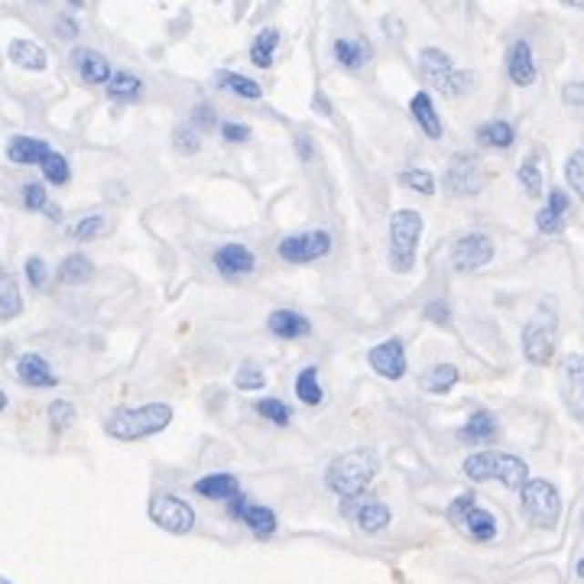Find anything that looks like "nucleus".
Listing matches in <instances>:
<instances>
[{
  "label": "nucleus",
  "instance_id": "obj_6",
  "mask_svg": "<svg viewBox=\"0 0 584 584\" xmlns=\"http://www.w3.org/2000/svg\"><path fill=\"white\" fill-rule=\"evenodd\" d=\"M419 68L422 75H425V82L432 85V88H438L445 97H461L471 91L474 85V75L465 72V68H455V62H451L448 52L435 49V46H429V49L419 52Z\"/></svg>",
  "mask_w": 584,
  "mask_h": 584
},
{
  "label": "nucleus",
  "instance_id": "obj_57",
  "mask_svg": "<svg viewBox=\"0 0 584 584\" xmlns=\"http://www.w3.org/2000/svg\"><path fill=\"white\" fill-rule=\"evenodd\" d=\"M315 111H322V114H325V118H328V114H332V104L325 101V95H322V91H318V95H315Z\"/></svg>",
  "mask_w": 584,
  "mask_h": 584
},
{
  "label": "nucleus",
  "instance_id": "obj_24",
  "mask_svg": "<svg viewBox=\"0 0 584 584\" xmlns=\"http://www.w3.org/2000/svg\"><path fill=\"white\" fill-rule=\"evenodd\" d=\"M49 153V143L39 140V137H14L7 143V159L16 166H43V159Z\"/></svg>",
  "mask_w": 584,
  "mask_h": 584
},
{
  "label": "nucleus",
  "instance_id": "obj_31",
  "mask_svg": "<svg viewBox=\"0 0 584 584\" xmlns=\"http://www.w3.org/2000/svg\"><path fill=\"white\" fill-rule=\"evenodd\" d=\"M23 312V296L16 286V276L7 267H0V322H14Z\"/></svg>",
  "mask_w": 584,
  "mask_h": 584
},
{
  "label": "nucleus",
  "instance_id": "obj_11",
  "mask_svg": "<svg viewBox=\"0 0 584 584\" xmlns=\"http://www.w3.org/2000/svg\"><path fill=\"white\" fill-rule=\"evenodd\" d=\"M484 189V169L481 159L471 153H458L445 169V192L455 199H471Z\"/></svg>",
  "mask_w": 584,
  "mask_h": 584
},
{
  "label": "nucleus",
  "instance_id": "obj_17",
  "mask_svg": "<svg viewBox=\"0 0 584 584\" xmlns=\"http://www.w3.org/2000/svg\"><path fill=\"white\" fill-rule=\"evenodd\" d=\"M16 380L23 386H30V390H52V386H59V377H56L52 364L43 354H36V351H30V354H23L16 361Z\"/></svg>",
  "mask_w": 584,
  "mask_h": 584
},
{
  "label": "nucleus",
  "instance_id": "obj_37",
  "mask_svg": "<svg viewBox=\"0 0 584 584\" xmlns=\"http://www.w3.org/2000/svg\"><path fill=\"white\" fill-rule=\"evenodd\" d=\"M140 91H143V82L130 72H114L111 82H108V95H111L114 101H134V97H140Z\"/></svg>",
  "mask_w": 584,
  "mask_h": 584
},
{
  "label": "nucleus",
  "instance_id": "obj_20",
  "mask_svg": "<svg viewBox=\"0 0 584 584\" xmlns=\"http://www.w3.org/2000/svg\"><path fill=\"white\" fill-rule=\"evenodd\" d=\"M72 68L85 85H108L111 82V62L104 59L95 49H75L72 52Z\"/></svg>",
  "mask_w": 584,
  "mask_h": 584
},
{
  "label": "nucleus",
  "instance_id": "obj_40",
  "mask_svg": "<svg viewBox=\"0 0 584 584\" xmlns=\"http://www.w3.org/2000/svg\"><path fill=\"white\" fill-rule=\"evenodd\" d=\"M39 169H43V179H46L49 185H66L68 179H72V169H68V159H66L62 153H56V149H52V153L46 156Z\"/></svg>",
  "mask_w": 584,
  "mask_h": 584
},
{
  "label": "nucleus",
  "instance_id": "obj_58",
  "mask_svg": "<svg viewBox=\"0 0 584 584\" xmlns=\"http://www.w3.org/2000/svg\"><path fill=\"white\" fill-rule=\"evenodd\" d=\"M575 575L584 581V555H581V558H578V562H575Z\"/></svg>",
  "mask_w": 584,
  "mask_h": 584
},
{
  "label": "nucleus",
  "instance_id": "obj_7",
  "mask_svg": "<svg viewBox=\"0 0 584 584\" xmlns=\"http://www.w3.org/2000/svg\"><path fill=\"white\" fill-rule=\"evenodd\" d=\"M334 247V237L332 231L325 228H312V231H299V234H289L282 237L276 244V257L289 267H305V263H318L325 260Z\"/></svg>",
  "mask_w": 584,
  "mask_h": 584
},
{
  "label": "nucleus",
  "instance_id": "obj_23",
  "mask_svg": "<svg viewBox=\"0 0 584 584\" xmlns=\"http://www.w3.org/2000/svg\"><path fill=\"white\" fill-rule=\"evenodd\" d=\"M494 481H500L507 490H523L526 481H529V465H526L519 455H510V451H497V465H494Z\"/></svg>",
  "mask_w": 584,
  "mask_h": 584
},
{
  "label": "nucleus",
  "instance_id": "obj_36",
  "mask_svg": "<svg viewBox=\"0 0 584 584\" xmlns=\"http://www.w3.org/2000/svg\"><path fill=\"white\" fill-rule=\"evenodd\" d=\"M276 46H280V30H263L257 39H253V46H251V62L257 68H270L273 66V52H276Z\"/></svg>",
  "mask_w": 584,
  "mask_h": 584
},
{
  "label": "nucleus",
  "instance_id": "obj_3",
  "mask_svg": "<svg viewBox=\"0 0 584 584\" xmlns=\"http://www.w3.org/2000/svg\"><path fill=\"white\" fill-rule=\"evenodd\" d=\"M425 231V221L415 208H396L386 224V260L393 273H413L415 257H419V237Z\"/></svg>",
  "mask_w": 584,
  "mask_h": 584
},
{
  "label": "nucleus",
  "instance_id": "obj_34",
  "mask_svg": "<svg viewBox=\"0 0 584 584\" xmlns=\"http://www.w3.org/2000/svg\"><path fill=\"white\" fill-rule=\"evenodd\" d=\"M218 85H221L224 91H231V95L244 97V101H260L263 97V88H260L253 78H247V75H237V72H218L215 78Z\"/></svg>",
  "mask_w": 584,
  "mask_h": 584
},
{
  "label": "nucleus",
  "instance_id": "obj_22",
  "mask_svg": "<svg viewBox=\"0 0 584 584\" xmlns=\"http://www.w3.org/2000/svg\"><path fill=\"white\" fill-rule=\"evenodd\" d=\"M192 490L201 497V500L228 503L231 497L241 494V481H237V474H231V471H215V474H205V477H199V481L192 484Z\"/></svg>",
  "mask_w": 584,
  "mask_h": 584
},
{
  "label": "nucleus",
  "instance_id": "obj_9",
  "mask_svg": "<svg viewBox=\"0 0 584 584\" xmlns=\"http://www.w3.org/2000/svg\"><path fill=\"white\" fill-rule=\"evenodd\" d=\"M224 507H228V517L234 519V523H241V526L251 529L253 539L267 542V539H273L276 529H280V517H276L270 507H263V503H253L244 490H241L237 497H231Z\"/></svg>",
  "mask_w": 584,
  "mask_h": 584
},
{
  "label": "nucleus",
  "instance_id": "obj_54",
  "mask_svg": "<svg viewBox=\"0 0 584 584\" xmlns=\"http://www.w3.org/2000/svg\"><path fill=\"white\" fill-rule=\"evenodd\" d=\"M56 33H59L62 39H72V36H78V26H75V20H68V16H59Z\"/></svg>",
  "mask_w": 584,
  "mask_h": 584
},
{
  "label": "nucleus",
  "instance_id": "obj_32",
  "mask_svg": "<svg viewBox=\"0 0 584 584\" xmlns=\"http://www.w3.org/2000/svg\"><path fill=\"white\" fill-rule=\"evenodd\" d=\"M494 465H497V451L494 448H481L467 455L465 465H461V474H465L471 484H487L494 481Z\"/></svg>",
  "mask_w": 584,
  "mask_h": 584
},
{
  "label": "nucleus",
  "instance_id": "obj_27",
  "mask_svg": "<svg viewBox=\"0 0 584 584\" xmlns=\"http://www.w3.org/2000/svg\"><path fill=\"white\" fill-rule=\"evenodd\" d=\"M10 62L20 68H26V72H43L46 66H49V56H46V49L39 43H33V39H14L7 49Z\"/></svg>",
  "mask_w": 584,
  "mask_h": 584
},
{
  "label": "nucleus",
  "instance_id": "obj_49",
  "mask_svg": "<svg viewBox=\"0 0 584 584\" xmlns=\"http://www.w3.org/2000/svg\"><path fill=\"white\" fill-rule=\"evenodd\" d=\"M422 318H429L432 325H448L451 322V305L445 299H432L425 309H422Z\"/></svg>",
  "mask_w": 584,
  "mask_h": 584
},
{
  "label": "nucleus",
  "instance_id": "obj_35",
  "mask_svg": "<svg viewBox=\"0 0 584 584\" xmlns=\"http://www.w3.org/2000/svg\"><path fill=\"white\" fill-rule=\"evenodd\" d=\"M253 413H257L260 419H267L270 425H276V429H286L289 422H292V409L282 400H276V396H260V400L253 403Z\"/></svg>",
  "mask_w": 584,
  "mask_h": 584
},
{
  "label": "nucleus",
  "instance_id": "obj_39",
  "mask_svg": "<svg viewBox=\"0 0 584 584\" xmlns=\"http://www.w3.org/2000/svg\"><path fill=\"white\" fill-rule=\"evenodd\" d=\"M400 182L415 195H435V176H432L429 169H422V166H409V169H403Z\"/></svg>",
  "mask_w": 584,
  "mask_h": 584
},
{
  "label": "nucleus",
  "instance_id": "obj_56",
  "mask_svg": "<svg viewBox=\"0 0 584 584\" xmlns=\"http://www.w3.org/2000/svg\"><path fill=\"white\" fill-rule=\"evenodd\" d=\"M296 149H299V159H302V163H312V140L309 137H296Z\"/></svg>",
  "mask_w": 584,
  "mask_h": 584
},
{
  "label": "nucleus",
  "instance_id": "obj_15",
  "mask_svg": "<svg viewBox=\"0 0 584 584\" xmlns=\"http://www.w3.org/2000/svg\"><path fill=\"white\" fill-rule=\"evenodd\" d=\"M562 403L571 419L584 422V357L571 354L562 364Z\"/></svg>",
  "mask_w": 584,
  "mask_h": 584
},
{
  "label": "nucleus",
  "instance_id": "obj_13",
  "mask_svg": "<svg viewBox=\"0 0 584 584\" xmlns=\"http://www.w3.org/2000/svg\"><path fill=\"white\" fill-rule=\"evenodd\" d=\"M367 364L380 380H403L409 370V354L403 338L393 334V338H384L380 344H374L367 351Z\"/></svg>",
  "mask_w": 584,
  "mask_h": 584
},
{
  "label": "nucleus",
  "instance_id": "obj_38",
  "mask_svg": "<svg viewBox=\"0 0 584 584\" xmlns=\"http://www.w3.org/2000/svg\"><path fill=\"white\" fill-rule=\"evenodd\" d=\"M517 179H519V185L526 189V195H529V199H539V195H542V169H539V159H536V156H529V159H523V163H519Z\"/></svg>",
  "mask_w": 584,
  "mask_h": 584
},
{
  "label": "nucleus",
  "instance_id": "obj_43",
  "mask_svg": "<svg viewBox=\"0 0 584 584\" xmlns=\"http://www.w3.org/2000/svg\"><path fill=\"white\" fill-rule=\"evenodd\" d=\"M565 179H569L571 192H575L584 205V149H575V153L569 156V163H565Z\"/></svg>",
  "mask_w": 584,
  "mask_h": 584
},
{
  "label": "nucleus",
  "instance_id": "obj_41",
  "mask_svg": "<svg viewBox=\"0 0 584 584\" xmlns=\"http://www.w3.org/2000/svg\"><path fill=\"white\" fill-rule=\"evenodd\" d=\"M234 386L244 393H260L267 386V374H263L253 361H247V364H241V370L234 374Z\"/></svg>",
  "mask_w": 584,
  "mask_h": 584
},
{
  "label": "nucleus",
  "instance_id": "obj_26",
  "mask_svg": "<svg viewBox=\"0 0 584 584\" xmlns=\"http://www.w3.org/2000/svg\"><path fill=\"white\" fill-rule=\"evenodd\" d=\"M332 52H334V62H338L341 68H348V72H361L370 62V56H374L367 39H334Z\"/></svg>",
  "mask_w": 584,
  "mask_h": 584
},
{
  "label": "nucleus",
  "instance_id": "obj_45",
  "mask_svg": "<svg viewBox=\"0 0 584 584\" xmlns=\"http://www.w3.org/2000/svg\"><path fill=\"white\" fill-rule=\"evenodd\" d=\"M104 228H108V221H104V215H85L82 221L72 228V237L75 241H95V237L104 234Z\"/></svg>",
  "mask_w": 584,
  "mask_h": 584
},
{
  "label": "nucleus",
  "instance_id": "obj_16",
  "mask_svg": "<svg viewBox=\"0 0 584 584\" xmlns=\"http://www.w3.org/2000/svg\"><path fill=\"white\" fill-rule=\"evenodd\" d=\"M500 438V422L490 409H474L458 429V442L471 445V448H487Z\"/></svg>",
  "mask_w": 584,
  "mask_h": 584
},
{
  "label": "nucleus",
  "instance_id": "obj_33",
  "mask_svg": "<svg viewBox=\"0 0 584 584\" xmlns=\"http://www.w3.org/2000/svg\"><path fill=\"white\" fill-rule=\"evenodd\" d=\"M296 396L302 406H322L325 400V390H322V380H318V367H302L296 377Z\"/></svg>",
  "mask_w": 584,
  "mask_h": 584
},
{
  "label": "nucleus",
  "instance_id": "obj_63",
  "mask_svg": "<svg viewBox=\"0 0 584 584\" xmlns=\"http://www.w3.org/2000/svg\"><path fill=\"white\" fill-rule=\"evenodd\" d=\"M0 584H10V581H7V578H0Z\"/></svg>",
  "mask_w": 584,
  "mask_h": 584
},
{
  "label": "nucleus",
  "instance_id": "obj_51",
  "mask_svg": "<svg viewBox=\"0 0 584 584\" xmlns=\"http://www.w3.org/2000/svg\"><path fill=\"white\" fill-rule=\"evenodd\" d=\"M218 130H221V140L224 143H247V140H251V127H247V124H234V120H224V124H218Z\"/></svg>",
  "mask_w": 584,
  "mask_h": 584
},
{
  "label": "nucleus",
  "instance_id": "obj_52",
  "mask_svg": "<svg viewBox=\"0 0 584 584\" xmlns=\"http://www.w3.org/2000/svg\"><path fill=\"white\" fill-rule=\"evenodd\" d=\"M546 208H548V211H555V215L569 218L571 201H569V195H565L562 189H548V195H546Z\"/></svg>",
  "mask_w": 584,
  "mask_h": 584
},
{
  "label": "nucleus",
  "instance_id": "obj_28",
  "mask_svg": "<svg viewBox=\"0 0 584 584\" xmlns=\"http://www.w3.org/2000/svg\"><path fill=\"white\" fill-rule=\"evenodd\" d=\"M461 380V370L455 367V364H432L425 374H422V390L432 393V396H445V393H451L455 386H458Z\"/></svg>",
  "mask_w": 584,
  "mask_h": 584
},
{
  "label": "nucleus",
  "instance_id": "obj_4",
  "mask_svg": "<svg viewBox=\"0 0 584 584\" xmlns=\"http://www.w3.org/2000/svg\"><path fill=\"white\" fill-rule=\"evenodd\" d=\"M445 517H448V523L455 526L465 539H471L474 546H490V542L500 536L497 517L487 510V507L477 503V494H474V490H465V494L455 497V500L448 503Z\"/></svg>",
  "mask_w": 584,
  "mask_h": 584
},
{
  "label": "nucleus",
  "instance_id": "obj_53",
  "mask_svg": "<svg viewBox=\"0 0 584 584\" xmlns=\"http://www.w3.org/2000/svg\"><path fill=\"white\" fill-rule=\"evenodd\" d=\"M562 101L571 108H584V82H569L562 88Z\"/></svg>",
  "mask_w": 584,
  "mask_h": 584
},
{
  "label": "nucleus",
  "instance_id": "obj_55",
  "mask_svg": "<svg viewBox=\"0 0 584 584\" xmlns=\"http://www.w3.org/2000/svg\"><path fill=\"white\" fill-rule=\"evenodd\" d=\"M384 30H386V36H390V39H400L403 36V23L393 20V16H384Z\"/></svg>",
  "mask_w": 584,
  "mask_h": 584
},
{
  "label": "nucleus",
  "instance_id": "obj_10",
  "mask_svg": "<svg viewBox=\"0 0 584 584\" xmlns=\"http://www.w3.org/2000/svg\"><path fill=\"white\" fill-rule=\"evenodd\" d=\"M494 253H497L494 237L484 234V231H467V234H461L451 244V267L458 270V273H474V270L487 267Z\"/></svg>",
  "mask_w": 584,
  "mask_h": 584
},
{
  "label": "nucleus",
  "instance_id": "obj_62",
  "mask_svg": "<svg viewBox=\"0 0 584 584\" xmlns=\"http://www.w3.org/2000/svg\"><path fill=\"white\" fill-rule=\"evenodd\" d=\"M33 4H49V0H33Z\"/></svg>",
  "mask_w": 584,
  "mask_h": 584
},
{
  "label": "nucleus",
  "instance_id": "obj_42",
  "mask_svg": "<svg viewBox=\"0 0 584 584\" xmlns=\"http://www.w3.org/2000/svg\"><path fill=\"white\" fill-rule=\"evenodd\" d=\"M172 147L182 156H195L201 149V134L192 124H179L176 130H172Z\"/></svg>",
  "mask_w": 584,
  "mask_h": 584
},
{
  "label": "nucleus",
  "instance_id": "obj_50",
  "mask_svg": "<svg viewBox=\"0 0 584 584\" xmlns=\"http://www.w3.org/2000/svg\"><path fill=\"white\" fill-rule=\"evenodd\" d=\"M189 124H192L199 134L201 130H215V124H218L215 108H211V104H199V108L192 111V120H189Z\"/></svg>",
  "mask_w": 584,
  "mask_h": 584
},
{
  "label": "nucleus",
  "instance_id": "obj_18",
  "mask_svg": "<svg viewBox=\"0 0 584 584\" xmlns=\"http://www.w3.org/2000/svg\"><path fill=\"white\" fill-rule=\"evenodd\" d=\"M351 523L361 529L364 536H380L390 529L393 523V510L386 507L384 500H377V497H364L361 503H357L354 517H351Z\"/></svg>",
  "mask_w": 584,
  "mask_h": 584
},
{
  "label": "nucleus",
  "instance_id": "obj_48",
  "mask_svg": "<svg viewBox=\"0 0 584 584\" xmlns=\"http://www.w3.org/2000/svg\"><path fill=\"white\" fill-rule=\"evenodd\" d=\"M536 228H539L542 234H562L565 218L555 215V211H548V208H539V215H536Z\"/></svg>",
  "mask_w": 584,
  "mask_h": 584
},
{
  "label": "nucleus",
  "instance_id": "obj_64",
  "mask_svg": "<svg viewBox=\"0 0 584 584\" xmlns=\"http://www.w3.org/2000/svg\"><path fill=\"white\" fill-rule=\"evenodd\" d=\"M581 526H584V513H581Z\"/></svg>",
  "mask_w": 584,
  "mask_h": 584
},
{
  "label": "nucleus",
  "instance_id": "obj_19",
  "mask_svg": "<svg viewBox=\"0 0 584 584\" xmlns=\"http://www.w3.org/2000/svg\"><path fill=\"white\" fill-rule=\"evenodd\" d=\"M507 75H510V82L517 88H529L536 82V56H533V46L526 43V39H517L507 52Z\"/></svg>",
  "mask_w": 584,
  "mask_h": 584
},
{
  "label": "nucleus",
  "instance_id": "obj_59",
  "mask_svg": "<svg viewBox=\"0 0 584 584\" xmlns=\"http://www.w3.org/2000/svg\"><path fill=\"white\" fill-rule=\"evenodd\" d=\"M565 7H575V10H584V0H562Z\"/></svg>",
  "mask_w": 584,
  "mask_h": 584
},
{
  "label": "nucleus",
  "instance_id": "obj_8",
  "mask_svg": "<svg viewBox=\"0 0 584 584\" xmlns=\"http://www.w3.org/2000/svg\"><path fill=\"white\" fill-rule=\"evenodd\" d=\"M147 513L153 519V526H159L169 536H189L195 529V523H199L192 503L182 500L179 494H169V490L166 494H153Z\"/></svg>",
  "mask_w": 584,
  "mask_h": 584
},
{
  "label": "nucleus",
  "instance_id": "obj_60",
  "mask_svg": "<svg viewBox=\"0 0 584 584\" xmlns=\"http://www.w3.org/2000/svg\"><path fill=\"white\" fill-rule=\"evenodd\" d=\"M4 409H7V393L0 390V413H4Z\"/></svg>",
  "mask_w": 584,
  "mask_h": 584
},
{
  "label": "nucleus",
  "instance_id": "obj_2",
  "mask_svg": "<svg viewBox=\"0 0 584 584\" xmlns=\"http://www.w3.org/2000/svg\"><path fill=\"white\" fill-rule=\"evenodd\" d=\"M172 406L169 403H147V406H127L108 415L104 432L118 442H140V438L159 435L163 429H169L172 422Z\"/></svg>",
  "mask_w": 584,
  "mask_h": 584
},
{
  "label": "nucleus",
  "instance_id": "obj_5",
  "mask_svg": "<svg viewBox=\"0 0 584 584\" xmlns=\"http://www.w3.org/2000/svg\"><path fill=\"white\" fill-rule=\"evenodd\" d=\"M519 510L529 519V526L536 529H555L558 519H562V497L558 487L552 481H542V477H529L526 487L519 490Z\"/></svg>",
  "mask_w": 584,
  "mask_h": 584
},
{
  "label": "nucleus",
  "instance_id": "obj_25",
  "mask_svg": "<svg viewBox=\"0 0 584 584\" xmlns=\"http://www.w3.org/2000/svg\"><path fill=\"white\" fill-rule=\"evenodd\" d=\"M409 114H413V120L419 124V130L429 137V140H442V118H438L435 104H432V95H425V91L413 95Z\"/></svg>",
  "mask_w": 584,
  "mask_h": 584
},
{
  "label": "nucleus",
  "instance_id": "obj_61",
  "mask_svg": "<svg viewBox=\"0 0 584 584\" xmlns=\"http://www.w3.org/2000/svg\"><path fill=\"white\" fill-rule=\"evenodd\" d=\"M68 4H72V7H82V4H85V0H68Z\"/></svg>",
  "mask_w": 584,
  "mask_h": 584
},
{
  "label": "nucleus",
  "instance_id": "obj_47",
  "mask_svg": "<svg viewBox=\"0 0 584 584\" xmlns=\"http://www.w3.org/2000/svg\"><path fill=\"white\" fill-rule=\"evenodd\" d=\"M23 273H26V282H30L36 292H43L49 286V270H46V260L43 257H30L23 263Z\"/></svg>",
  "mask_w": 584,
  "mask_h": 584
},
{
  "label": "nucleus",
  "instance_id": "obj_30",
  "mask_svg": "<svg viewBox=\"0 0 584 584\" xmlns=\"http://www.w3.org/2000/svg\"><path fill=\"white\" fill-rule=\"evenodd\" d=\"M477 143L490 149H510L517 143V127L510 120H487L477 127Z\"/></svg>",
  "mask_w": 584,
  "mask_h": 584
},
{
  "label": "nucleus",
  "instance_id": "obj_46",
  "mask_svg": "<svg viewBox=\"0 0 584 584\" xmlns=\"http://www.w3.org/2000/svg\"><path fill=\"white\" fill-rule=\"evenodd\" d=\"M72 422H75V406H72V403H68V400L49 403V425H52V432H66Z\"/></svg>",
  "mask_w": 584,
  "mask_h": 584
},
{
  "label": "nucleus",
  "instance_id": "obj_29",
  "mask_svg": "<svg viewBox=\"0 0 584 584\" xmlns=\"http://www.w3.org/2000/svg\"><path fill=\"white\" fill-rule=\"evenodd\" d=\"M91 276H95V263H91L85 253H68L59 263V270H56V280H59L62 286H82Z\"/></svg>",
  "mask_w": 584,
  "mask_h": 584
},
{
  "label": "nucleus",
  "instance_id": "obj_14",
  "mask_svg": "<svg viewBox=\"0 0 584 584\" xmlns=\"http://www.w3.org/2000/svg\"><path fill=\"white\" fill-rule=\"evenodd\" d=\"M211 263H215V270L224 280L237 282V280H247V276L257 270V253L247 244H241V241H228V244H221L211 253Z\"/></svg>",
  "mask_w": 584,
  "mask_h": 584
},
{
  "label": "nucleus",
  "instance_id": "obj_1",
  "mask_svg": "<svg viewBox=\"0 0 584 584\" xmlns=\"http://www.w3.org/2000/svg\"><path fill=\"white\" fill-rule=\"evenodd\" d=\"M380 471V458L374 448H354L344 451L332 465L325 467V487L332 490L338 500L344 497H367V487L374 484Z\"/></svg>",
  "mask_w": 584,
  "mask_h": 584
},
{
  "label": "nucleus",
  "instance_id": "obj_44",
  "mask_svg": "<svg viewBox=\"0 0 584 584\" xmlns=\"http://www.w3.org/2000/svg\"><path fill=\"white\" fill-rule=\"evenodd\" d=\"M20 199L26 211H46V208H49V195H46L43 182H26L20 189Z\"/></svg>",
  "mask_w": 584,
  "mask_h": 584
},
{
  "label": "nucleus",
  "instance_id": "obj_21",
  "mask_svg": "<svg viewBox=\"0 0 584 584\" xmlns=\"http://www.w3.org/2000/svg\"><path fill=\"white\" fill-rule=\"evenodd\" d=\"M267 328L282 341H299L312 334V322L296 309H273L267 318Z\"/></svg>",
  "mask_w": 584,
  "mask_h": 584
},
{
  "label": "nucleus",
  "instance_id": "obj_12",
  "mask_svg": "<svg viewBox=\"0 0 584 584\" xmlns=\"http://www.w3.org/2000/svg\"><path fill=\"white\" fill-rule=\"evenodd\" d=\"M523 357L536 367H548L555 357V318L539 312V315L523 328Z\"/></svg>",
  "mask_w": 584,
  "mask_h": 584
}]
</instances>
